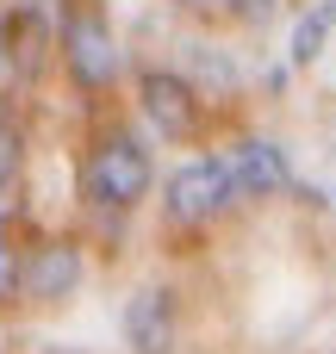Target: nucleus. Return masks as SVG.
Wrapping results in <instances>:
<instances>
[{
  "instance_id": "f257e3e1",
  "label": "nucleus",
  "mask_w": 336,
  "mask_h": 354,
  "mask_svg": "<svg viewBox=\"0 0 336 354\" xmlns=\"http://www.w3.org/2000/svg\"><path fill=\"white\" fill-rule=\"evenodd\" d=\"M143 187H150V149L137 143V137H106L94 156H87V199H100V205H137L143 199Z\"/></svg>"
},
{
  "instance_id": "f03ea898",
  "label": "nucleus",
  "mask_w": 336,
  "mask_h": 354,
  "mask_svg": "<svg viewBox=\"0 0 336 354\" xmlns=\"http://www.w3.org/2000/svg\"><path fill=\"white\" fill-rule=\"evenodd\" d=\"M231 199H237L231 168H224V162H212V156H200V162L175 168V180H168V212H175V218H212V212H224Z\"/></svg>"
},
{
  "instance_id": "7ed1b4c3",
  "label": "nucleus",
  "mask_w": 336,
  "mask_h": 354,
  "mask_svg": "<svg viewBox=\"0 0 336 354\" xmlns=\"http://www.w3.org/2000/svg\"><path fill=\"white\" fill-rule=\"evenodd\" d=\"M62 44H69V68H75L81 87H106V81H112L118 56H112V37H106V25H100L94 12H75Z\"/></svg>"
},
{
  "instance_id": "20e7f679",
  "label": "nucleus",
  "mask_w": 336,
  "mask_h": 354,
  "mask_svg": "<svg viewBox=\"0 0 336 354\" xmlns=\"http://www.w3.org/2000/svg\"><path fill=\"white\" fill-rule=\"evenodd\" d=\"M125 342H131V354H168L175 348V305H168L162 286H150V292H137L125 305Z\"/></svg>"
},
{
  "instance_id": "39448f33",
  "label": "nucleus",
  "mask_w": 336,
  "mask_h": 354,
  "mask_svg": "<svg viewBox=\"0 0 336 354\" xmlns=\"http://www.w3.org/2000/svg\"><path fill=\"white\" fill-rule=\"evenodd\" d=\"M143 112L156 118L162 137H187L193 118H200V93L181 75H143Z\"/></svg>"
},
{
  "instance_id": "423d86ee",
  "label": "nucleus",
  "mask_w": 336,
  "mask_h": 354,
  "mask_svg": "<svg viewBox=\"0 0 336 354\" xmlns=\"http://www.w3.org/2000/svg\"><path fill=\"white\" fill-rule=\"evenodd\" d=\"M224 168H231V187L249 193V199L281 193V187L293 180V174H287V156H281L274 143H262V137H256V143H237V156H231Z\"/></svg>"
},
{
  "instance_id": "0eeeda50",
  "label": "nucleus",
  "mask_w": 336,
  "mask_h": 354,
  "mask_svg": "<svg viewBox=\"0 0 336 354\" xmlns=\"http://www.w3.org/2000/svg\"><path fill=\"white\" fill-rule=\"evenodd\" d=\"M75 280H81V255H75L69 243H44V249L31 255V268H25V286H31L37 299H69Z\"/></svg>"
},
{
  "instance_id": "6e6552de",
  "label": "nucleus",
  "mask_w": 336,
  "mask_h": 354,
  "mask_svg": "<svg viewBox=\"0 0 336 354\" xmlns=\"http://www.w3.org/2000/svg\"><path fill=\"white\" fill-rule=\"evenodd\" d=\"M25 199V156H19V137L0 131V218H12Z\"/></svg>"
},
{
  "instance_id": "1a4fd4ad",
  "label": "nucleus",
  "mask_w": 336,
  "mask_h": 354,
  "mask_svg": "<svg viewBox=\"0 0 336 354\" xmlns=\"http://www.w3.org/2000/svg\"><path fill=\"white\" fill-rule=\"evenodd\" d=\"M330 25H336V0H318V6H312V12L293 25V62H312V56L324 50Z\"/></svg>"
},
{
  "instance_id": "9d476101",
  "label": "nucleus",
  "mask_w": 336,
  "mask_h": 354,
  "mask_svg": "<svg viewBox=\"0 0 336 354\" xmlns=\"http://www.w3.org/2000/svg\"><path fill=\"white\" fill-rule=\"evenodd\" d=\"M19 286H25V268H19V249H12V243H0V305H6V299H12Z\"/></svg>"
},
{
  "instance_id": "9b49d317",
  "label": "nucleus",
  "mask_w": 336,
  "mask_h": 354,
  "mask_svg": "<svg viewBox=\"0 0 336 354\" xmlns=\"http://www.w3.org/2000/svg\"><path fill=\"white\" fill-rule=\"evenodd\" d=\"M193 68H200L206 81H218V87H231V81H237V75H231V62H224V56H212V50H193Z\"/></svg>"
},
{
  "instance_id": "f8f14e48",
  "label": "nucleus",
  "mask_w": 336,
  "mask_h": 354,
  "mask_svg": "<svg viewBox=\"0 0 336 354\" xmlns=\"http://www.w3.org/2000/svg\"><path fill=\"white\" fill-rule=\"evenodd\" d=\"M274 12V0H237V19H249V25H262Z\"/></svg>"
},
{
  "instance_id": "ddd939ff",
  "label": "nucleus",
  "mask_w": 336,
  "mask_h": 354,
  "mask_svg": "<svg viewBox=\"0 0 336 354\" xmlns=\"http://www.w3.org/2000/svg\"><path fill=\"white\" fill-rule=\"evenodd\" d=\"M6 31H12V25H6V19H0V56H6Z\"/></svg>"
},
{
  "instance_id": "4468645a",
  "label": "nucleus",
  "mask_w": 336,
  "mask_h": 354,
  "mask_svg": "<svg viewBox=\"0 0 336 354\" xmlns=\"http://www.w3.org/2000/svg\"><path fill=\"white\" fill-rule=\"evenodd\" d=\"M187 6H212V0H187Z\"/></svg>"
},
{
  "instance_id": "2eb2a0df",
  "label": "nucleus",
  "mask_w": 336,
  "mask_h": 354,
  "mask_svg": "<svg viewBox=\"0 0 336 354\" xmlns=\"http://www.w3.org/2000/svg\"><path fill=\"white\" fill-rule=\"evenodd\" d=\"M31 6H50V0H31Z\"/></svg>"
}]
</instances>
